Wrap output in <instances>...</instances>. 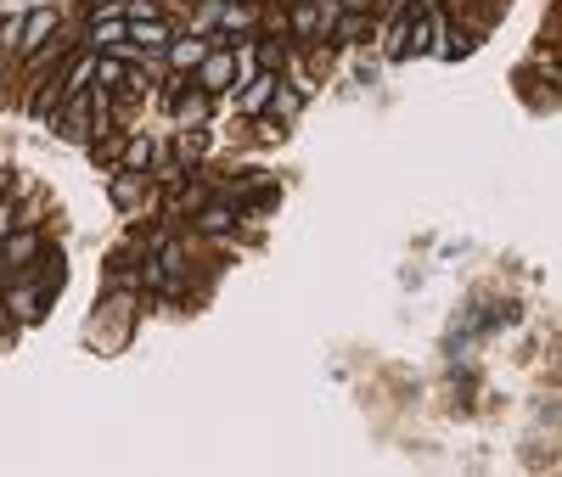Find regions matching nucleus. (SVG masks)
<instances>
[{
  "label": "nucleus",
  "instance_id": "obj_1",
  "mask_svg": "<svg viewBox=\"0 0 562 477\" xmlns=\"http://www.w3.org/2000/svg\"><path fill=\"white\" fill-rule=\"evenodd\" d=\"M270 90H276V79H259L253 90H247V107H264V101H270Z\"/></svg>",
  "mask_w": 562,
  "mask_h": 477
},
{
  "label": "nucleus",
  "instance_id": "obj_3",
  "mask_svg": "<svg viewBox=\"0 0 562 477\" xmlns=\"http://www.w3.org/2000/svg\"><path fill=\"white\" fill-rule=\"evenodd\" d=\"M45 28H51V11H40V17H28V45H34V40L45 34Z\"/></svg>",
  "mask_w": 562,
  "mask_h": 477
},
{
  "label": "nucleus",
  "instance_id": "obj_2",
  "mask_svg": "<svg viewBox=\"0 0 562 477\" xmlns=\"http://www.w3.org/2000/svg\"><path fill=\"white\" fill-rule=\"evenodd\" d=\"M225 225H231L225 208H208V214H203V231H225Z\"/></svg>",
  "mask_w": 562,
  "mask_h": 477
}]
</instances>
